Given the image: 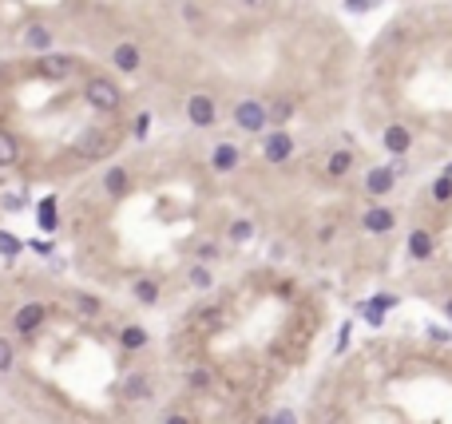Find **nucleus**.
I'll use <instances>...</instances> for the list:
<instances>
[{"label": "nucleus", "mask_w": 452, "mask_h": 424, "mask_svg": "<svg viewBox=\"0 0 452 424\" xmlns=\"http://www.w3.org/2000/svg\"><path fill=\"white\" fill-rule=\"evenodd\" d=\"M83 103L96 111H119V103H123V95H119V88H115L107 76H92L88 83H83Z\"/></svg>", "instance_id": "2"}, {"label": "nucleus", "mask_w": 452, "mask_h": 424, "mask_svg": "<svg viewBox=\"0 0 452 424\" xmlns=\"http://www.w3.org/2000/svg\"><path fill=\"white\" fill-rule=\"evenodd\" d=\"M0 250L17 254V250H20V242H17V238H8V234H0Z\"/></svg>", "instance_id": "29"}, {"label": "nucleus", "mask_w": 452, "mask_h": 424, "mask_svg": "<svg viewBox=\"0 0 452 424\" xmlns=\"http://www.w3.org/2000/svg\"><path fill=\"white\" fill-rule=\"evenodd\" d=\"M143 131H147V115H139L135 119V139H143Z\"/></svg>", "instance_id": "30"}, {"label": "nucleus", "mask_w": 452, "mask_h": 424, "mask_svg": "<svg viewBox=\"0 0 452 424\" xmlns=\"http://www.w3.org/2000/svg\"><path fill=\"white\" fill-rule=\"evenodd\" d=\"M99 190H103L107 199H127V190H131V167H123V163L107 167V171H103V179H99Z\"/></svg>", "instance_id": "5"}, {"label": "nucleus", "mask_w": 452, "mask_h": 424, "mask_svg": "<svg viewBox=\"0 0 452 424\" xmlns=\"http://www.w3.org/2000/svg\"><path fill=\"white\" fill-rule=\"evenodd\" d=\"M409 254H413L417 262L433 258V234H429V230H413V234H409Z\"/></svg>", "instance_id": "17"}, {"label": "nucleus", "mask_w": 452, "mask_h": 424, "mask_svg": "<svg viewBox=\"0 0 452 424\" xmlns=\"http://www.w3.org/2000/svg\"><path fill=\"white\" fill-rule=\"evenodd\" d=\"M131 294L143 301V305H155L159 301V282L155 278H139V282H131Z\"/></svg>", "instance_id": "18"}, {"label": "nucleus", "mask_w": 452, "mask_h": 424, "mask_svg": "<svg viewBox=\"0 0 452 424\" xmlns=\"http://www.w3.org/2000/svg\"><path fill=\"white\" fill-rule=\"evenodd\" d=\"M72 68H76L72 56H52V52H40V60H36V72H40L44 79H68V76H72Z\"/></svg>", "instance_id": "8"}, {"label": "nucleus", "mask_w": 452, "mask_h": 424, "mask_svg": "<svg viewBox=\"0 0 452 424\" xmlns=\"http://www.w3.org/2000/svg\"><path fill=\"white\" fill-rule=\"evenodd\" d=\"M238 147H234V143H218V147H214V155H210V167H214V171L218 174H230V171H238Z\"/></svg>", "instance_id": "13"}, {"label": "nucleus", "mask_w": 452, "mask_h": 424, "mask_svg": "<svg viewBox=\"0 0 452 424\" xmlns=\"http://www.w3.org/2000/svg\"><path fill=\"white\" fill-rule=\"evenodd\" d=\"M187 119H191L194 127H214V119H218V103H214L210 95L194 92L191 99H187Z\"/></svg>", "instance_id": "6"}, {"label": "nucleus", "mask_w": 452, "mask_h": 424, "mask_svg": "<svg viewBox=\"0 0 452 424\" xmlns=\"http://www.w3.org/2000/svg\"><path fill=\"white\" fill-rule=\"evenodd\" d=\"M349 171H353V151L341 147V151H333V155L325 159V174H329V179H345Z\"/></svg>", "instance_id": "15"}, {"label": "nucleus", "mask_w": 452, "mask_h": 424, "mask_svg": "<svg viewBox=\"0 0 452 424\" xmlns=\"http://www.w3.org/2000/svg\"><path fill=\"white\" fill-rule=\"evenodd\" d=\"M234 123L243 127V131H250V135H258L262 127L270 123V108L262 99H238L234 103Z\"/></svg>", "instance_id": "3"}, {"label": "nucleus", "mask_w": 452, "mask_h": 424, "mask_svg": "<svg viewBox=\"0 0 452 424\" xmlns=\"http://www.w3.org/2000/svg\"><path fill=\"white\" fill-rule=\"evenodd\" d=\"M72 305H76L80 314H88V317H99V301L88 298V294H72Z\"/></svg>", "instance_id": "24"}, {"label": "nucleus", "mask_w": 452, "mask_h": 424, "mask_svg": "<svg viewBox=\"0 0 452 424\" xmlns=\"http://www.w3.org/2000/svg\"><path fill=\"white\" fill-rule=\"evenodd\" d=\"M112 63L119 68V72H139V48L131 44V40H123V44H115V52H112Z\"/></svg>", "instance_id": "14"}, {"label": "nucleus", "mask_w": 452, "mask_h": 424, "mask_svg": "<svg viewBox=\"0 0 452 424\" xmlns=\"http://www.w3.org/2000/svg\"><path fill=\"white\" fill-rule=\"evenodd\" d=\"M44 305H40V301H28V305H20L17 310V317H12V330L20 333V337H32L36 330H40V325H44Z\"/></svg>", "instance_id": "7"}, {"label": "nucleus", "mask_w": 452, "mask_h": 424, "mask_svg": "<svg viewBox=\"0 0 452 424\" xmlns=\"http://www.w3.org/2000/svg\"><path fill=\"white\" fill-rule=\"evenodd\" d=\"M123 393H127L131 401H147V396H151V381H147L143 373H131V377L123 381Z\"/></svg>", "instance_id": "19"}, {"label": "nucleus", "mask_w": 452, "mask_h": 424, "mask_svg": "<svg viewBox=\"0 0 452 424\" xmlns=\"http://www.w3.org/2000/svg\"><path fill=\"white\" fill-rule=\"evenodd\" d=\"M397 226V214L389 210V206H369L365 214H361V230L365 234H389Z\"/></svg>", "instance_id": "9"}, {"label": "nucleus", "mask_w": 452, "mask_h": 424, "mask_svg": "<svg viewBox=\"0 0 452 424\" xmlns=\"http://www.w3.org/2000/svg\"><path fill=\"white\" fill-rule=\"evenodd\" d=\"M433 203H440V206L452 203V174H440L433 183Z\"/></svg>", "instance_id": "21"}, {"label": "nucleus", "mask_w": 452, "mask_h": 424, "mask_svg": "<svg viewBox=\"0 0 452 424\" xmlns=\"http://www.w3.org/2000/svg\"><path fill=\"white\" fill-rule=\"evenodd\" d=\"M397 171H401V167H369L365 190H369L373 199H385L389 190H393V183H397Z\"/></svg>", "instance_id": "10"}, {"label": "nucleus", "mask_w": 452, "mask_h": 424, "mask_svg": "<svg viewBox=\"0 0 452 424\" xmlns=\"http://www.w3.org/2000/svg\"><path fill=\"white\" fill-rule=\"evenodd\" d=\"M119 341H123V349H143L147 345V330L143 325H123V330H119Z\"/></svg>", "instance_id": "20"}, {"label": "nucleus", "mask_w": 452, "mask_h": 424, "mask_svg": "<svg viewBox=\"0 0 452 424\" xmlns=\"http://www.w3.org/2000/svg\"><path fill=\"white\" fill-rule=\"evenodd\" d=\"M325 424H333V421H325Z\"/></svg>", "instance_id": "32"}, {"label": "nucleus", "mask_w": 452, "mask_h": 424, "mask_svg": "<svg viewBox=\"0 0 452 424\" xmlns=\"http://www.w3.org/2000/svg\"><path fill=\"white\" fill-rule=\"evenodd\" d=\"M12 369H17V349H12V341L0 337V373H12Z\"/></svg>", "instance_id": "23"}, {"label": "nucleus", "mask_w": 452, "mask_h": 424, "mask_svg": "<svg viewBox=\"0 0 452 424\" xmlns=\"http://www.w3.org/2000/svg\"><path fill=\"white\" fill-rule=\"evenodd\" d=\"M20 48H28V52H48L52 48V28L48 24H24V32H20Z\"/></svg>", "instance_id": "11"}, {"label": "nucleus", "mask_w": 452, "mask_h": 424, "mask_svg": "<svg viewBox=\"0 0 452 424\" xmlns=\"http://www.w3.org/2000/svg\"><path fill=\"white\" fill-rule=\"evenodd\" d=\"M191 282L198 285V290H207V285H210V274H207L203 266H194V270H191Z\"/></svg>", "instance_id": "27"}, {"label": "nucleus", "mask_w": 452, "mask_h": 424, "mask_svg": "<svg viewBox=\"0 0 452 424\" xmlns=\"http://www.w3.org/2000/svg\"><path fill=\"white\" fill-rule=\"evenodd\" d=\"M115 147H119V135L107 131V127H83L76 143H72V155L83 159V163H99L103 155H112Z\"/></svg>", "instance_id": "1"}, {"label": "nucleus", "mask_w": 452, "mask_h": 424, "mask_svg": "<svg viewBox=\"0 0 452 424\" xmlns=\"http://www.w3.org/2000/svg\"><path fill=\"white\" fill-rule=\"evenodd\" d=\"M226 234H230V242H246V238L254 234V222H246V219H234L230 226H226Z\"/></svg>", "instance_id": "22"}, {"label": "nucleus", "mask_w": 452, "mask_h": 424, "mask_svg": "<svg viewBox=\"0 0 452 424\" xmlns=\"http://www.w3.org/2000/svg\"><path fill=\"white\" fill-rule=\"evenodd\" d=\"M381 143H385L389 155H404V151L413 147V131H409V127H401V123H393V127H385V131H381Z\"/></svg>", "instance_id": "12"}, {"label": "nucleus", "mask_w": 452, "mask_h": 424, "mask_svg": "<svg viewBox=\"0 0 452 424\" xmlns=\"http://www.w3.org/2000/svg\"><path fill=\"white\" fill-rule=\"evenodd\" d=\"M444 314H449V317H452V298H449V301H444Z\"/></svg>", "instance_id": "31"}, {"label": "nucleus", "mask_w": 452, "mask_h": 424, "mask_svg": "<svg viewBox=\"0 0 452 424\" xmlns=\"http://www.w3.org/2000/svg\"><path fill=\"white\" fill-rule=\"evenodd\" d=\"M290 111H294V103H290V99H278L274 108H270V115H274V119H286Z\"/></svg>", "instance_id": "26"}, {"label": "nucleus", "mask_w": 452, "mask_h": 424, "mask_svg": "<svg viewBox=\"0 0 452 424\" xmlns=\"http://www.w3.org/2000/svg\"><path fill=\"white\" fill-rule=\"evenodd\" d=\"M290 155H294V135L282 131V127H274V131L262 139V159H266L270 167H282V163H290Z\"/></svg>", "instance_id": "4"}, {"label": "nucleus", "mask_w": 452, "mask_h": 424, "mask_svg": "<svg viewBox=\"0 0 452 424\" xmlns=\"http://www.w3.org/2000/svg\"><path fill=\"white\" fill-rule=\"evenodd\" d=\"M20 163V143L8 127H0V167H17Z\"/></svg>", "instance_id": "16"}, {"label": "nucleus", "mask_w": 452, "mask_h": 424, "mask_svg": "<svg viewBox=\"0 0 452 424\" xmlns=\"http://www.w3.org/2000/svg\"><path fill=\"white\" fill-rule=\"evenodd\" d=\"M187 385H191V389H207L210 373H207V369H191V373H187Z\"/></svg>", "instance_id": "25"}, {"label": "nucleus", "mask_w": 452, "mask_h": 424, "mask_svg": "<svg viewBox=\"0 0 452 424\" xmlns=\"http://www.w3.org/2000/svg\"><path fill=\"white\" fill-rule=\"evenodd\" d=\"M163 424H194V416H187V412H171V416H163Z\"/></svg>", "instance_id": "28"}]
</instances>
